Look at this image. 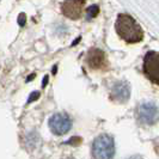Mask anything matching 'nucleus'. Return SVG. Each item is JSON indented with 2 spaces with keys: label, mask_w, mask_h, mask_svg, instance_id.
<instances>
[{
  "label": "nucleus",
  "mask_w": 159,
  "mask_h": 159,
  "mask_svg": "<svg viewBox=\"0 0 159 159\" xmlns=\"http://www.w3.org/2000/svg\"><path fill=\"white\" fill-rule=\"evenodd\" d=\"M128 159H141V157L140 156H133V157H130V158Z\"/></svg>",
  "instance_id": "obj_14"
},
{
  "label": "nucleus",
  "mask_w": 159,
  "mask_h": 159,
  "mask_svg": "<svg viewBox=\"0 0 159 159\" xmlns=\"http://www.w3.org/2000/svg\"><path fill=\"white\" fill-rule=\"evenodd\" d=\"M68 159H74V158H68Z\"/></svg>",
  "instance_id": "obj_17"
},
{
  "label": "nucleus",
  "mask_w": 159,
  "mask_h": 159,
  "mask_svg": "<svg viewBox=\"0 0 159 159\" xmlns=\"http://www.w3.org/2000/svg\"><path fill=\"white\" fill-rule=\"evenodd\" d=\"M85 0H65L62 4V13L71 19H78L81 16Z\"/></svg>",
  "instance_id": "obj_6"
},
{
  "label": "nucleus",
  "mask_w": 159,
  "mask_h": 159,
  "mask_svg": "<svg viewBox=\"0 0 159 159\" xmlns=\"http://www.w3.org/2000/svg\"><path fill=\"white\" fill-rule=\"evenodd\" d=\"M88 61L89 66L91 68H99L104 65V61H105V55L104 53L101 50V49H91L88 54Z\"/></svg>",
  "instance_id": "obj_8"
},
{
  "label": "nucleus",
  "mask_w": 159,
  "mask_h": 159,
  "mask_svg": "<svg viewBox=\"0 0 159 159\" xmlns=\"http://www.w3.org/2000/svg\"><path fill=\"white\" fill-rule=\"evenodd\" d=\"M130 97V86L127 81H119L111 89V99L119 103H126Z\"/></svg>",
  "instance_id": "obj_7"
},
{
  "label": "nucleus",
  "mask_w": 159,
  "mask_h": 159,
  "mask_svg": "<svg viewBox=\"0 0 159 159\" xmlns=\"http://www.w3.org/2000/svg\"><path fill=\"white\" fill-rule=\"evenodd\" d=\"M79 41H80V37H78L77 40H75V41H74V42H73V43H72V46H74V44H77V43H78Z\"/></svg>",
  "instance_id": "obj_15"
},
{
  "label": "nucleus",
  "mask_w": 159,
  "mask_h": 159,
  "mask_svg": "<svg viewBox=\"0 0 159 159\" xmlns=\"http://www.w3.org/2000/svg\"><path fill=\"white\" fill-rule=\"evenodd\" d=\"M143 71L152 83L159 85V53L151 50L145 55Z\"/></svg>",
  "instance_id": "obj_4"
},
{
  "label": "nucleus",
  "mask_w": 159,
  "mask_h": 159,
  "mask_svg": "<svg viewBox=\"0 0 159 159\" xmlns=\"http://www.w3.org/2000/svg\"><path fill=\"white\" fill-rule=\"evenodd\" d=\"M80 143H81V138L73 136V138H71V139H70L66 143H70V145H74V146H77V145H79Z\"/></svg>",
  "instance_id": "obj_11"
},
{
  "label": "nucleus",
  "mask_w": 159,
  "mask_h": 159,
  "mask_svg": "<svg viewBox=\"0 0 159 159\" xmlns=\"http://www.w3.org/2000/svg\"><path fill=\"white\" fill-rule=\"evenodd\" d=\"M72 127V120L67 114L57 112L49 119V128L55 135H64Z\"/></svg>",
  "instance_id": "obj_5"
},
{
  "label": "nucleus",
  "mask_w": 159,
  "mask_h": 159,
  "mask_svg": "<svg viewBox=\"0 0 159 159\" xmlns=\"http://www.w3.org/2000/svg\"><path fill=\"white\" fill-rule=\"evenodd\" d=\"M25 22H26L25 13H20V15L18 16V24H19V26H24V25H25Z\"/></svg>",
  "instance_id": "obj_12"
},
{
  "label": "nucleus",
  "mask_w": 159,
  "mask_h": 159,
  "mask_svg": "<svg viewBox=\"0 0 159 159\" xmlns=\"http://www.w3.org/2000/svg\"><path fill=\"white\" fill-rule=\"evenodd\" d=\"M136 117L143 125H154L159 119V110L157 105L151 102L141 103L136 108Z\"/></svg>",
  "instance_id": "obj_3"
},
{
  "label": "nucleus",
  "mask_w": 159,
  "mask_h": 159,
  "mask_svg": "<svg viewBox=\"0 0 159 159\" xmlns=\"http://www.w3.org/2000/svg\"><path fill=\"white\" fill-rule=\"evenodd\" d=\"M98 13H99V7H98L97 5H92V6H90V7L88 8V11H86L88 19H92V18H95Z\"/></svg>",
  "instance_id": "obj_9"
},
{
  "label": "nucleus",
  "mask_w": 159,
  "mask_h": 159,
  "mask_svg": "<svg viewBox=\"0 0 159 159\" xmlns=\"http://www.w3.org/2000/svg\"><path fill=\"white\" fill-rule=\"evenodd\" d=\"M56 67H57V66H54V68H53V73H55L56 72Z\"/></svg>",
  "instance_id": "obj_16"
},
{
  "label": "nucleus",
  "mask_w": 159,
  "mask_h": 159,
  "mask_svg": "<svg viewBox=\"0 0 159 159\" xmlns=\"http://www.w3.org/2000/svg\"><path fill=\"white\" fill-rule=\"evenodd\" d=\"M115 30L127 43H138L143 39V31L135 19L127 13H121L115 22Z\"/></svg>",
  "instance_id": "obj_1"
},
{
  "label": "nucleus",
  "mask_w": 159,
  "mask_h": 159,
  "mask_svg": "<svg viewBox=\"0 0 159 159\" xmlns=\"http://www.w3.org/2000/svg\"><path fill=\"white\" fill-rule=\"evenodd\" d=\"M40 92L39 91H34L31 95H30V97L28 98V104H30L32 103V102H35V101H37L39 98H40Z\"/></svg>",
  "instance_id": "obj_10"
},
{
  "label": "nucleus",
  "mask_w": 159,
  "mask_h": 159,
  "mask_svg": "<svg viewBox=\"0 0 159 159\" xmlns=\"http://www.w3.org/2000/svg\"><path fill=\"white\" fill-rule=\"evenodd\" d=\"M115 154V143L112 136L102 134L97 136L92 145V156L95 159H112Z\"/></svg>",
  "instance_id": "obj_2"
},
{
  "label": "nucleus",
  "mask_w": 159,
  "mask_h": 159,
  "mask_svg": "<svg viewBox=\"0 0 159 159\" xmlns=\"http://www.w3.org/2000/svg\"><path fill=\"white\" fill-rule=\"evenodd\" d=\"M48 80H49V77H48V75H44V78L42 80V88H46V86H47Z\"/></svg>",
  "instance_id": "obj_13"
}]
</instances>
